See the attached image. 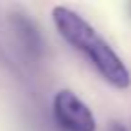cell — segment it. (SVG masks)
Listing matches in <instances>:
<instances>
[{"mask_svg": "<svg viewBox=\"0 0 131 131\" xmlns=\"http://www.w3.org/2000/svg\"><path fill=\"white\" fill-rule=\"evenodd\" d=\"M110 131H127V129L122 125V123H118V122H112V123H110Z\"/></svg>", "mask_w": 131, "mask_h": 131, "instance_id": "4", "label": "cell"}, {"mask_svg": "<svg viewBox=\"0 0 131 131\" xmlns=\"http://www.w3.org/2000/svg\"><path fill=\"white\" fill-rule=\"evenodd\" d=\"M52 112L62 131H96L94 114L70 89H62L54 94Z\"/></svg>", "mask_w": 131, "mask_h": 131, "instance_id": "2", "label": "cell"}, {"mask_svg": "<svg viewBox=\"0 0 131 131\" xmlns=\"http://www.w3.org/2000/svg\"><path fill=\"white\" fill-rule=\"evenodd\" d=\"M52 21L58 35L71 48L79 50L94 66V70L102 75L106 83L122 91L131 85V73L123 60L83 16L66 6H54Z\"/></svg>", "mask_w": 131, "mask_h": 131, "instance_id": "1", "label": "cell"}, {"mask_svg": "<svg viewBox=\"0 0 131 131\" xmlns=\"http://www.w3.org/2000/svg\"><path fill=\"white\" fill-rule=\"evenodd\" d=\"M19 33L23 35V39H25V42L29 45V48H39V46H41V42H39V33H37V29L31 25V21H27V19L21 17Z\"/></svg>", "mask_w": 131, "mask_h": 131, "instance_id": "3", "label": "cell"}]
</instances>
